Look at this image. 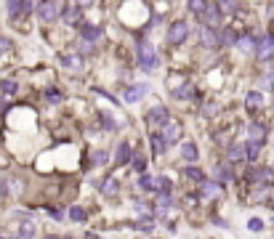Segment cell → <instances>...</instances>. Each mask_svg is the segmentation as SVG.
Wrapping results in <instances>:
<instances>
[{
	"mask_svg": "<svg viewBox=\"0 0 274 239\" xmlns=\"http://www.w3.org/2000/svg\"><path fill=\"white\" fill-rule=\"evenodd\" d=\"M219 3V8L224 11V14H232V11H237V0H216Z\"/></svg>",
	"mask_w": 274,
	"mask_h": 239,
	"instance_id": "f546056e",
	"label": "cell"
},
{
	"mask_svg": "<svg viewBox=\"0 0 274 239\" xmlns=\"http://www.w3.org/2000/svg\"><path fill=\"white\" fill-rule=\"evenodd\" d=\"M184 173H186V178H189V181H195V184H202V181H205L202 170H200V168H195V165H189V168H186Z\"/></svg>",
	"mask_w": 274,
	"mask_h": 239,
	"instance_id": "d4e9b609",
	"label": "cell"
},
{
	"mask_svg": "<svg viewBox=\"0 0 274 239\" xmlns=\"http://www.w3.org/2000/svg\"><path fill=\"white\" fill-rule=\"evenodd\" d=\"M77 5H91V0H75Z\"/></svg>",
	"mask_w": 274,
	"mask_h": 239,
	"instance_id": "b9f144b4",
	"label": "cell"
},
{
	"mask_svg": "<svg viewBox=\"0 0 274 239\" xmlns=\"http://www.w3.org/2000/svg\"><path fill=\"white\" fill-rule=\"evenodd\" d=\"M256 45H258V43H256V40L250 37V35H242V37L237 40V48L245 51V53H248V51H256Z\"/></svg>",
	"mask_w": 274,
	"mask_h": 239,
	"instance_id": "603a6c76",
	"label": "cell"
},
{
	"mask_svg": "<svg viewBox=\"0 0 274 239\" xmlns=\"http://www.w3.org/2000/svg\"><path fill=\"white\" fill-rule=\"evenodd\" d=\"M216 178H219V181H229L232 178V170L226 168V165H221V168H216Z\"/></svg>",
	"mask_w": 274,
	"mask_h": 239,
	"instance_id": "1f68e13d",
	"label": "cell"
},
{
	"mask_svg": "<svg viewBox=\"0 0 274 239\" xmlns=\"http://www.w3.org/2000/svg\"><path fill=\"white\" fill-rule=\"evenodd\" d=\"M70 218H72V221H77V223H83V221L88 218V213H85L83 207H77V205H75V207H70Z\"/></svg>",
	"mask_w": 274,
	"mask_h": 239,
	"instance_id": "f1b7e54d",
	"label": "cell"
},
{
	"mask_svg": "<svg viewBox=\"0 0 274 239\" xmlns=\"http://www.w3.org/2000/svg\"><path fill=\"white\" fill-rule=\"evenodd\" d=\"M0 239H5V237H0Z\"/></svg>",
	"mask_w": 274,
	"mask_h": 239,
	"instance_id": "7dc6e473",
	"label": "cell"
},
{
	"mask_svg": "<svg viewBox=\"0 0 274 239\" xmlns=\"http://www.w3.org/2000/svg\"><path fill=\"white\" fill-rule=\"evenodd\" d=\"M226 157H229V162H242L245 159V144H232L229 152H226Z\"/></svg>",
	"mask_w": 274,
	"mask_h": 239,
	"instance_id": "d6986e66",
	"label": "cell"
},
{
	"mask_svg": "<svg viewBox=\"0 0 274 239\" xmlns=\"http://www.w3.org/2000/svg\"><path fill=\"white\" fill-rule=\"evenodd\" d=\"M200 191H202L205 199H213V197H219L221 184H216V181H202V184H200Z\"/></svg>",
	"mask_w": 274,
	"mask_h": 239,
	"instance_id": "9a60e30c",
	"label": "cell"
},
{
	"mask_svg": "<svg viewBox=\"0 0 274 239\" xmlns=\"http://www.w3.org/2000/svg\"><path fill=\"white\" fill-rule=\"evenodd\" d=\"M237 40H239V37H237V32H235V30H229V27L219 32V43H221V45H237Z\"/></svg>",
	"mask_w": 274,
	"mask_h": 239,
	"instance_id": "ffe728a7",
	"label": "cell"
},
{
	"mask_svg": "<svg viewBox=\"0 0 274 239\" xmlns=\"http://www.w3.org/2000/svg\"><path fill=\"white\" fill-rule=\"evenodd\" d=\"M181 157H184L186 162H195V159L200 157V149H197V144H195V141H189V144H184V146H181Z\"/></svg>",
	"mask_w": 274,
	"mask_h": 239,
	"instance_id": "e0dca14e",
	"label": "cell"
},
{
	"mask_svg": "<svg viewBox=\"0 0 274 239\" xmlns=\"http://www.w3.org/2000/svg\"><path fill=\"white\" fill-rule=\"evenodd\" d=\"M189 93H192V85H189V83H184L181 88H176V90H173V99H186Z\"/></svg>",
	"mask_w": 274,
	"mask_h": 239,
	"instance_id": "4dcf8cb0",
	"label": "cell"
},
{
	"mask_svg": "<svg viewBox=\"0 0 274 239\" xmlns=\"http://www.w3.org/2000/svg\"><path fill=\"white\" fill-rule=\"evenodd\" d=\"M35 8H37V5H35V0H19V19L30 16Z\"/></svg>",
	"mask_w": 274,
	"mask_h": 239,
	"instance_id": "cb8c5ba5",
	"label": "cell"
},
{
	"mask_svg": "<svg viewBox=\"0 0 274 239\" xmlns=\"http://www.w3.org/2000/svg\"><path fill=\"white\" fill-rule=\"evenodd\" d=\"M266 14H269V19H274V3L266 5Z\"/></svg>",
	"mask_w": 274,
	"mask_h": 239,
	"instance_id": "60d3db41",
	"label": "cell"
},
{
	"mask_svg": "<svg viewBox=\"0 0 274 239\" xmlns=\"http://www.w3.org/2000/svg\"><path fill=\"white\" fill-rule=\"evenodd\" d=\"M48 215L54 221H64V213H61V210H56V207H48Z\"/></svg>",
	"mask_w": 274,
	"mask_h": 239,
	"instance_id": "8d00e7d4",
	"label": "cell"
},
{
	"mask_svg": "<svg viewBox=\"0 0 274 239\" xmlns=\"http://www.w3.org/2000/svg\"><path fill=\"white\" fill-rule=\"evenodd\" d=\"M115 159H117V165L130 162V159H133V149H130V144H120V146H117V154H115Z\"/></svg>",
	"mask_w": 274,
	"mask_h": 239,
	"instance_id": "2e32d148",
	"label": "cell"
},
{
	"mask_svg": "<svg viewBox=\"0 0 274 239\" xmlns=\"http://www.w3.org/2000/svg\"><path fill=\"white\" fill-rule=\"evenodd\" d=\"M149 146H152V154L160 157V154H165V149H168V141L163 138V133H152L149 130Z\"/></svg>",
	"mask_w": 274,
	"mask_h": 239,
	"instance_id": "9c48e42d",
	"label": "cell"
},
{
	"mask_svg": "<svg viewBox=\"0 0 274 239\" xmlns=\"http://www.w3.org/2000/svg\"><path fill=\"white\" fill-rule=\"evenodd\" d=\"M146 90H149V85H144V83H139V85H130V88H125L123 99L128 101V104H133V101L144 99V96H146Z\"/></svg>",
	"mask_w": 274,
	"mask_h": 239,
	"instance_id": "52a82bcc",
	"label": "cell"
},
{
	"mask_svg": "<svg viewBox=\"0 0 274 239\" xmlns=\"http://www.w3.org/2000/svg\"><path fill=\"white\" fill-rule=\"evenodd\" d=\"M152 226H155V221H152V218H141V221H136V229H141V231H149Z\"/></svg>",
	"mask_w": 274,
	"mask_h": 239,
	"instance_id": "d6a6232c",
	"label": "cell"
},
{
	"mask_svg": "<svg viewBox=\"0 0 274 239\" xmlns=\"http://www.w3.org/2000/svg\"><path fill=\"white\" fill-rule=\"evenodd\" d=\"M139 186L141 189H146V191H157V178H152V175H141Z\"/></svg>",
	"mask_w": 274,
	"mask_h": 239,
	"instance_id": "484cf974",
	"label": "cell"
},
{
	"mask_svg": "<svg viewBox=\"0 0 274 239\" xmlns=\"http://www.w3.org/2000/svg\"><path fill=\"white\" fill-rule=\"evenodd\" d=\"M248 226H250V231H261V229H264V223H261L258 218H250V223H248Z\"/></svg>",
	"mask_w": 274,
	"mask_h": 239,
	"instance_id": "74e56055",
	"label": "cell"
},
{
	"mask_svg": "<svg viewBox=\"0 0 274 239\" xmlns=\"http://www.w3.org/2000/svg\"><path fill=\"white\" fill-rule=\"evenodd\" d=\"M269 205H272V207H274V197H272V199H269Z\"/></svg>",
	"mask_w": 274,
	"mask_h": 239,
	"instance_id": "ee69618b",
	"label": "cell"
},
{
	"mask_svg": "<svg viewBox=\"0 0 274 239\" xmlns=\"http://www.w3.org/2000/svg\"><path fill=\"white\" fill-rule=\"evenodd\" d=\"M101 122H104V130H115V120L110 115H101Z\"/></svg>",
	"mask_w": 274,
	"mask_h": 239,
	"instance_id": "d590c367",
	"label": "cell"
},
{
	"mask_svg": "<svg viewBox=\"0 0 274 239\" xmlns=\"http://www.w3.org/2000/svg\"><path fill=\"white\" fill-rule=\"evenodd\" d=\"M101 194L104 197H115L117 194V181L115 178H104L101 181Z\"/></svg>",
	"mask_w": 274,
	"mask_h": 239,
	"instance_id": "7402d4cb",
	"label": "cell"
},
{
	"mask_svg": "<svg viewBox=\"0 0 274 239\" xmlns=\"http://www.w3.org/2000/svg\"><path fill=\"white\" fill-rule=\"evenodd\" d=\"M64 239H72V237H64Z\"/></svg>",
	"mask_w": 274,
	"mask_h": 239,
	"instance_id": "bcb514c9",
	"label": "cell"
},
{
	"mask_svg": "<svg viewBox=\"0 0 274 239\" xmlns=\"http://www.w3.org/2000/svg\"><path fill=\"white\" fill-rule=\"evenodd\" d=\"M261 106H264V93H258V90H250V93L245 96V109H248V112H258Z\"/></svg>",
	"mask_w": 274,
	"mask_h": 239,
	"instance_id": "8fae6325",
	"label": "cell"
},
{
	"mask_svg": "<svg viewBox=\"0 0 274 239\" xmlns=\"http://www.w3.org/2000/svg\"><path fill=\"white\" fill-rule=\"evenodd\" d=\"M85 239H99V237H96V234H85Z\"/></svg>",
	"mask_w": 274,
	"mask_h": 239,
	"instance_id": "7bdbcfd3",
	"label": "cell"
},
{
	"mask_svg": "<svg viewBox=\"0 0 274 239\" xmlns=\"http://www.w3.org/2000/svg\"><path fill=\"white\" fill-rule=\"evenodd\" d=\"M61 61H64V67H67V69H80V67H83V64H80V56H61Z\"/></svg>",
	"mask_w": 274,
	"mask_h": 239,
	"instance_id": "4316f807",
	"label": "cell"
},
{
	"mask_svg": "<svg viewBox=\"0 0 274 239\" xmlns=\"http://www.w3.org/2000/svg\"><path fill=\"white\" fill-rule=\"evenodd\" d=\"M208 3L210 0H186V8H189L195 16H202L205 8H208Z\"/></svg>",
	"mask_w": 274,
	"mask_h": 239,
	"instance_id": "44dd1931",
	"label": "cell"
},
{
	"mask_svg": "<svg viewBox=\"0 0 274 239\" xmlns=\"http://www.w3.org/2000/svg\"><path fill=\"white\" fill-rule=\"evenodd\" d=\"M200 40H202V45H205V48H213V45H221V43H219V32H216V27H208V24H202V27H200Z\"/></svg>",
	"mask_w": 274,
	"mask_h": 239,
	"instance_id": "8992f818",
	"label": "cell"
},
{
	"mask_svg": "<svg viewBox=\"0 0 274 239\" xmlns=\"http://www.w3.org/2000/svg\"><path fill=\"white\" fill-rule=\"evenodd\" d=\"M186 37H189V24H186V21H173V24L168 27V40L173 45H184Z\"/></svg>",
	"mask_w": 274,
	"mask_h": 239,
	"instance_id": "277c9868",
	"label": "cell"
},
{
	"mask_svg": "<svg viewBox=\"0 0 274 239\" xmlns=\"http://www.w3.org/2000/svg\"><path fill=\"white\" fill-rule=\"evenodd\" d=\"M107 159H110V152H96V157H93V162L96 165H104Z\"/></svg>",
	"mask_w": 274,
	"mask_h": 239,
	"instance_id": "e575fe53",
	"label": "cell"
},
{
	"mask_svg": "<svg viewBox=\"0 0 274 239\" xmlns=\"http://www.w3.org/2000/svg\"><path fill=\"white\" fill-rule=\"evenodd\" d=\"M139 61H141V69H146V72H155L157 67H160V56L155 53V48H152L146 40H139Z\"/></svg>",
	"mask_w": 274,
	"mask_h": 239,
	"instance_id": "7a4b0ae2",
	"label": "cell"
},
{
	"mask_svg": "<svg viewBox=\"0 0 274 239\" xmlns=\"http://www.w3.org/2000/svg\"><path fill=\"white\" fill-rule=\"evenodd\" d=\"M45 239H59V237H45Z\"/></svg>",
	"mask_w": 274,
	"mask_h": 239,
	"instance_id": "f6af8a7d",
	"label": "cell"
},
{
	"mask_svg": "<svg viewBox=\"0 0 274 239\" xmlns=\"http://www.w3.org/2000/svg\"><path fill=\"white\" fill-rule=\"evenodd\" d=\"M37 234V226H35V221L32 218H24L19 223V239H35Z\"/></svg>",
	"mask_w": 274,
	"mask_h": 239,
	"instance_id": "7c38bea8",
	"label": "cell"
},
{
	"mask_svg": "<svg viewBox=\"0 0 274 239\" xmlns=\"http://www.w3.org/2000/svg\"><path fill=\"white\" fill-rule=\"evenodd\" d=\"M258 154H261V144H258V141H250V138H248V144H245V159L256 162V159H258Z\"/></svg>",
	"mask_w": 274,
	"mask_h": 239,
	"instance_id": "ac0fdd59",
	"label": "cell"
},
{
	"mask_svg": "<svg viewBox=\"0 0 274 239\" xmlns=\"http://www.w3.org/2000/svg\"><path fill=\"white\" fill-rule=\"evenodd\" d=\"M8 14L14 19H19V0H8Z\"/></svg>",
	"mask_w": 274,
	"mask_h": 239,
	"instance_id": "836d02e7",
	"label": "cell"
},
{
	"mask_svg": "<svg viewBox=\"0 0 274 239\" xmlns=\"http://www.w3.org/2000/svg\"><path fill=\"white\" fill-rule=\"evenodd\" d=\"M248 138H250V141H258V144H264V138H266V128H264L261 122L248 125Z\"/></svg>",
	"mask_w": 274,
	"mask_h": 239,
	"instance_id": "5bb4252c",
	"label": "cell"
},
{
	"mask_svg": "<svg viewBox=\"0 0 274 239\" xmlns=\"http://www.w3.org/2000/svg\"><path fill=\"white\" fill-rule=\"evenodd\" d=\"M163 138L168 141V144H176V141L181 138V125L179 122H170V120H168V122L163 125Z\"/></svg>",
	"mask_w": 274,
	"mask_h": 239,
	"instance_id": "30bf717a",
	"label": "cell"
},
{
	"mask_svg": "<svg viewBox=\"0 0 274 239\" xmlns=\"http://www.w3.org/2000/svg\"><path fill=\"white\" fill-rule=\"evenodd\" d=\"M221 16H224V11L219 8V3H208V8H205V14L200 16V19H202V24H208V27H219Z\"/></svg>",
	"mask_w": 274,
	"mask_h": 239,
	"instance_id": "5b68a950",
	"label": "cell"
},
{
	"mask_svg": "<svg viewBox=\"0 0 274 239\" xmlns=\"http://www.w3.org/2000/svg\"><path fill=\"white\" fill-rule=\"evenodd\" d=\"M35 14H37V19L43 21V24H51V21H56L61 14H64V5H61V0H40Z\"/></svg>",
	"mask_w": 274,
	"mask_h": 239,
	"instance_id": "6da1fadb",
	"label": "cell"
},
{
	"mask_svg": "<svg viewBox=\"0 0 274 239\" xmlns=\"http://www.w3.org/2000/svg\"><path fill=\"white\" fill-rule=\"evenodd\" d=\"M133 170H139V173L144 170V159L141 157H133Z\"/></svg>",
	"mask_w": 274,
	"mask_h": 239,
	"instance_id": "ab89813d",
	"label": "cell"
},
{
	"mask_svg": "<svg viewBox=\"0 0 274 239\" xmlns=\"http://www.w3.org/2000/svg\"><path fill=\"white\" fill-rule=\"evenodd\" d=\"M168 106H163V104H157V106H152V109L149 112H146V125H149V130L152 128H163V125L165 122H168Z\"/></svg>",
	"mask_w": 274,
	"mask_h": 239,
	"instance_id": "3957f363",
	"label": "cell"
},
{
	"mask_svg": "<svg viewBox=\"0 0 274 239\" xmlns=\"http://www.w3.org/2000/svg\"><path fill=\"white\" fill-rule=\"evenodd\" d=\"M256 53H258V59H272L274 56V35H266L264 40H258Z\"/></svg>",
	"mask_w": 274,
	"mask_h": 239,
	"instance_id": "ba28073f",
	"label": "cell"
},
{
	"mask_svg": "<svg viewBox=\"0 0 274 239\" xmlns=\"http://www.w3.org/2000/svg\"><path fill=\"white\" fill-rule=\"evenodd\" d=\"M11 48V43H8V37H0V56L5 53V51Z\"/></svg>",
	"mask_w": 274,
	"mask_h": 239,
	"instance_id": "f35d334b",
	"label": "cell"
},
{
	"mask_svg": "<svg viewBox=\"0 0 274 239\" xmlns=\"http://www.w3.org/2000/svg\"><path fill=\"white\" fill-rule=\"evenodd\" d=\"M16 90H19V85L14 83V80H0V93H16Z\"/></svg>",
	"mask_w": 274,
	"mask_h": 239,
	"instance_id": "83f0119b",
	"label": "cell"
},
{
	"mask_svg": "<svg viewBox=\"0 0 274 239\" xmlns=\"http://www.w3.org/2000/svg\"><path fill=\"white\" fill-rule=\"evenodd\" d=\"M80 35H83V40H88V43H99L101 40V27H93V24H85L83 30H80Z\"/></svg>",
	"mask_w": 274,
	"mask_h": 239,
	"instance_id": "4fadbf2b",
	"label": "cell"
}]
</instances>
